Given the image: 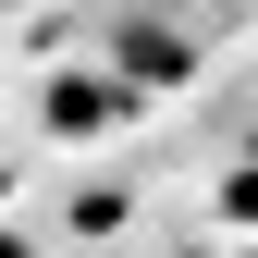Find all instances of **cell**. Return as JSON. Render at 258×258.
Wrapping results in <instances>:
<instances>
[{
	"mask_svg": "<svg viewBox=\"0 0 258 258\" xmlns=\"http://www.w3.org/2000/svg\"><path fill=\"white\" fill-rule=\"evenodd\" d=\"M0 258H37V234H0Z\"/></svg>",
	"mask_w": 258,
	"mask_h": 258,
	"instance_id": "obj_4",
	"label": "cell"
},
{
	"mask_svg": "<svg viewBox=\"0 0 258 258\" xmlns=\"http://www.w3.org/2000/svg\"><path fill=\"white\" fill-rule=\"evenodd\" d=\"M111 61H136V86H172V74H184V37H160V25H123V37H111Z\"/></svg>",
	"mask_w": 258,
	"mask_h": 258,
	"instance_id": "obj_1",
	"label": "cell"
},
{
	"mask_svg": "<svg viewBox=\"0 0 258 258\" xmlns=\"http://www.w3.org/2000/svg\"><path fill=\"white\" fill-rule=\"evenodd\" d=\"M111 111H123V99H111V86H86V74L49 86V123H61V136H86V123H111Z\"/></svg>",
	"mask_w": 258,
	"mask_h": 258,
	"instance_id": "obj_2",
	"label": "cell"
},
{
	"mask_svg": "<svg viewBox=\"0 0 258 258\" xmlns=\"http://www.w3.org/2000/svg\"><path fill=\"white\" fill-rule=\"evenodd\" d=\"M221 221H258V160H234V172H221Z\"/></svg>",
	"mask_w": 258,
	"mask_h": 258,
	"instance_id": "obj_3",
	"label": "cell"
}]
</instances>
